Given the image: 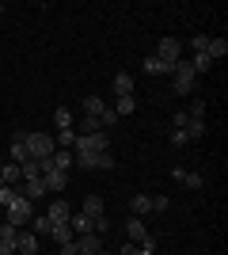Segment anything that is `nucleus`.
I'll list each match as a JSON object with an SVG mask.
<instances>
[{
	"instance_id": "nucleus-1",
	"label": "nucleus",
	"mask_w": 228,
	"mask_h": 255,
	"mask_svg": "<svg viewBox=\"0 0 228 255\" xmlns=\"http://www.w3.org/2000/svg\"><path fill=\"white\" fill-rule=\"evenodd\" d=\"M194 88H198V73L190 69V61H179L171 73V92L175 96H190Z\"/></svg>"
},
{
	"instance_id": "nucleus-30",
	"label": "nucleus",
	"mask_w": 228,
	"mask_h": 255,
	"mask_svg": "<svg viewBox=\"0 0 228 255\" xmlns=\"http://www.w3.org/2000/svg\"><path fill=\"white\" fill-rule=\"evenodd\" d=\"M54 141H57V149H73V145H76V129H61Z\"/></svg>"
},
{
	"instance_id": "nucleus-14",
	"label": "nucleus",
	"mask_w": 228,
	"mask_h": 255,
	"mask_svg": "<svg viewBox=\"0 0 228 255\" xmlns=\"http://www.w3.org/2000/svg\"><path fill=\"white\" fill-rule=\"evenodd\" d=\"M145 73H156V76H171V73H175V65H167V61H160L156 53H149V57H145Z\"/></svg>"
},
{
	"instance_id": "nucleus-17",
	"label": "nucleus",
	"mask_w": 228,
	"mask_h": 255,
	"mask_svg": "<svg viewBox=\"0 0 228 255\" xmlns=\"http://www.w3.org/2000/svg\"><path fill=\"white\" fill-rule=\"evenodd\" d=\"M15 252L38 255V236H34V233H19V236H15Z\"/></svg>"
},
{
	"instance_id": "nucleus-4",
	"label": "nucleus",
	"mask_w": 228,
	"mask_h": 255,
	"mask_svg": "<svg viewBox=\"0 0 228 255\" xmlns=\"http://www.w3.org/2000/svg\"><path fill=\"white\" fill-rule=\"evenodd\" d=\"M73 152H110V133H91V137H80L76 133V145H73Z\"/></svg>"
},
{
	"instance_id": "nucleus-8",
	"label": "nucleus",
	"mask_w": 228,
	"mask_h": 255,
	"mask_svg": "<svg viewBox=\"0 0 228 255\" xmlns=\"http://www.w3.org/2000/svg\"><path fill=\"white\" fill-rule=\"evenodd\" d=\"M46 217H50L54 225H65L69 217H73V210H69L65 198H54V202H50V210H46Z\"/></svg>"
},
{
	"instance_id": "nucleus-6",
	"label": "nucleus",
	"mask_w": 228,
	"mask_h": 255,
	"mask_svg": "<svg viewBox=\"0 0 228 255\" xmlns=\"http://www.w3.org/2000/svg\"><path fill=\"white\" fill-rule=\"evenodd\" d=\"M171 179L183 183V187H190V191H202V187H206V175H198V171H183V168H171Z\"/></svg>"
},
{
	"instance_id": "nucleus-5",
	"label": "nucleus",
	"mask_w": 228,
	"mask_h": 255,
	"mask_svg": "<svg viewBox=\"0 0 228 255\" xmlns=\"http://www.w3.org/2000/svg\"><path fill=\"white\" fill-rule=\"evenodd\" d=\"M156 57H160V61H167V65H179V61H183V42H179V38H160Z\"/></svg>"
},
{
	"instance_id": "nucleus-12",
	"label": "nucleus",
	"mask_w": 228,
	"mask_h": 255,
	"mask_svg": "<svg viewBox=\"0 0 228 255\" xmlns=\"http://www.w3.org/2000/svg\"><path fill=\"white\" fill-rule=\"evenodd\" d=\"M145 236H149L145 221H141V217H130V221H126V240H130V244H141Z\"/></svg>"
},
{
	"instance_id": "nucleus-21",
	"label": "nucleus",
	"mask_w": 228,
	"mask_h": 255,
	"mask_svg": "<svg viewBox=\"0 0 228 255\" xmlns=\"http://www.w3.org/2000/svg\"><path fill=\"white\" fill-rule=\"evenodd\" d=\"M118 118H126V115H133L137 111V103H133V96H122V99H114V107H110Z\"/></svg>"
},
{
	"instance_id": "nucleus-10",
	"label": "nucleus",
	"mask_w": 228,
	"mask_h": 255,
	"mask_svg": "<svg viewBox=\"0 0 228 255\" xmlns=\"http://www.w3.org/2000/svg\"><path fill=\"white\" fill-rule=\"evenodd\" d=\"M76 248L84 255H95V252H103V236L99 233H84V236H76Z\"/></svg>"
},
{
	"instance_id": "nucleus-22",
	"label": "nucleus",
	"mask_w": 228,
	"mask_h": 255,
	"mask_svg": "<svg viewBox=\"0 0 228 255\" xmlns=\"http://www.w3.org/2000/svg\"><path fill=\"white\" fill-rule=\"evenodd\" d=\"M31 225H34V236H50V233H54V221H50L46 213H38V217H31Z\"/></svg>"
},
{
	"instance_id": "nucleus-24",
	"label": "nucleus",
	"mask_w": 228,
	"mask_h": 255,
	"mask_svg": "<svg viewBox=\"0 0 228 255\" xmlns=\"http://www.w3.org/2000/svg\"><path fill=\"white\" fill-rule=\"evenodd\" d=\"M186 137H206V118H186Z\"/></svg>"
},
{
	"instance_id": "nucleus-26",
	"label": "nucleus",
	"mask_w": 228,
	"mask_h": 255,
	"mask_svg": "<svg viewBox=\"0 0 228 255\" xmlns=\"http://www.w3.org/2000/svg\"><path fill=\"white\" fill-rule=\"evenodd\" d=\"M209 61H221V57H225V53H228V42H225V38H209Z\"/></svg>"
},
{
	"instance_id": "nucleus-25",
	"label": "nucleus",
	"mask_w": 228,
	"mask_h": 255,
	"mask_svg": "<svg viewBox=\"0 0 228 255\" xmlns=\"http://www.w3.org/2000/svg\"><path fill=\"white\" fill-rule=\"evenodd\" d=\"M50 236H54L57 244H73V240H76V233L69 229V221L65 225H54V233H50Z\"/></svg>"
},
{
	"instance_id": "nucleus-42",
	"label": "nucleus",
	"mask_w": 228,
	"mask_h": 255,
	"mask_svg": "<svg viewBox=\"0 0 228 255\" xmlns=\"http://www.w3.org/2000/svg\"><path fill=\"white\" fill-rule=\"evenodd\" d=\"M0 187H8V183H4V160H0Z\"/></svg>"
},
{
	"instance_id": "nucleus-23",
	"label": "nucleus",
	"mask_w": 228,
	"mask_h": 255,
	"mask_svg": "<svg viewBox=\"0 0 228 255\" xmlns=\"http://www.w3.org/2000/svg\"><path fill=\"white\" fill-rule=\"evenodd\" d=\"M73 156H76V164H80V168L99 171V152H73Z\"/></svg>"
},
{
	"instance_id": "nucleus-32",
	"label": "nucleus",
	"mask_w": 228,
	"mask_h": 255,
	"mask_svg": "<svg viewBox=\"0 0 228 255\" xmlns=\"http://www.w3.org/2000/svg\"><path fill=\"white\" fill-rule=\"evenodd\" d=\"M19 175H23V179H38V160H27V164H19Z\"/></svg>"
},
{
	"instance_id": "nucleus-3",
	"label": "nucleus",
	"mask_w": 228,
	"mask_h": 255,
	"mask_svg": "<svg viewBox=\"0 0 228 255\" xmlns=\"http://www.w3.org/2000/svg\"><path fill=\"white\" fill-rule=\"evenodd\" d=\"M31 217H34V202L31 198H15V202L8 206V225H15V229H23V225H31Z\"/></svg>"
},
{
	"instance_id": "nucleus-40",
	"label": "nucleus",
	"mask_w": 228,
	"mask_h": 255,
	"mask_svg": "<svg viewBox=\"0 0 228 255\" xmlns=\"http://www.w3.org/2000/svg\"><path fill=\"white\" fill-rule=\"evenodd\" d=\"M61 255H84V252H80V248H76V240H73V244H61Z\"/></svg>"
},
{
	"instance_id": "nucleus-37",
	"label": "nucleus",
	"mask_w": 228,
	"mask_h": 255,
	"mask_svg": "<svg viewBox=\"0 0 228 255\" xmlns=\"http://www.w3.org/2000/svg\"><path fill=\"white\" fill-rule=\"evenodd\" d=\"M152 210H156V213L171 210V198H163V194H156V198H152Z\"/></svg>"
},
{
	"instance_id": "nucleus-18",
	"label": "nucleus",
	"mask_w": 228,
	"mask_h": 255,
	"mask_svg": "<svg viewBox=\"0 0 228 255\" xmlns=\"http://www.w3.org/2000/svg\"><path fill=\"white\" fill-rule=\"evenodd\" d=\"M54 126H57V133H61V129H76V118H73L69 107H57L54 111Z\"/></svg>"
},
{
	"instance_id": "nucleus-36",
	"label": "nucleus",
	"mask_w": 228,
	"mask_h": 255,
	"mask_svg": "<svg viewBox=\"0 0 228 255\" xmlns=\"http://www.w3.org/2000/svg\"><path fill=\"white\" fill-rule=\"evenodd\" d=\"M137 255H156V240H152V236H145L141 244H137Z\"/></svg>"
},
{
	"instance_id": "nucleus-34",
	"label": "nucleus",
	"mask_w": 228,
	"mask_h": 255,
	"mask_svg": "<svg viewBox=\"0 0 228 255\" xmlns=\"http://www.w3.org/2000/svg\"><path fill=\"white\" fill-rule=\"evenodd\" d=\"M190 50H194V53H206L209 50V34H194V38H190Z\"/></svg>"
},
{
	"instance_id": "nucleus-43",
	"label": "nucleus",
	"mask_w": 228,
	"mask_h": 255,
	"mask_svg": "<svg viewBox=\"0 0 228 255\" xmlns=\"http://www.w3.org/2000/svg\"><path fill=\"white\" fill-rule=\"evenodd\" d=\"M95 255H110V252H95Z\"/></svg>"
},
{
	"instance_id": "nucleus-41",
	"label": "nucleus",
	"mask_w": 228,
	"mask_h": 255,
	"mask_svg": "<svg viewBox=\"0 0 228 255\" xmlns=\"http://www.w3.org/2000/svg\"><path fill=\"white\" fill-rule=\"evenodd\" d=\"M118 255H137V244H130V240H126V244H122V252Z\"/></svg>"
},
{
	"instance_id": "nucleus-9",
	"label": "nucleus",
	"mask_w": 228,
	"mask_h": 255,
	"mask_svg": "<svg viewBox=\"0 0 228 255\" xmlns=\"http://www.w3.org/2000/svg\"><path fill=\"white\" fill-rule=\"evenodd\" d=\"M15 236H19V229H15V225H0V255H11L15 252Z\"/></svg>"
},
{
	"instance_id": "nucleus-15",
	"label": "nucleus",
	"mask_w": 228,
	"mask_h": 255,
	"mask_svg": "<svg viewBox=\"0 0 228 255\" xmlns=\"http://www.w3.org/2000/svg\"><path fill=\"white\" fill-rule=\"evenodd\" d=\"M80 213H87V217L95 221V217H107V206H103V198H99V194H87V198H84V210H80Z\"/></svg>"
},
{
	"instance_id": "nucleus-19",
	"label": "nucleus",
	"mask_w": 228,
	"mask_h": 255,
	"mask_svg": "<svg viewBox=\"0 0 228 255\" xmlns=\"http://www.w3.org/2000/svg\"><path fill=\"white\" fill-rule=\"evenodd\" d=\"M50 164H54L57 171H69V168L76 164V156H73V149H57L54 156H50Z\"/></svg>"
},
{
	"instance_id": "nucleus-33",
	"label": "nucleus",
	"mask_w": 228,
	"mask_h": 255,
	"mask_svg": "<svg viewBox=\"0 0 228 255\" xmlns=\"http://www.w3.org/2000/svg\"><path fill=\"white\" fill-rule=\"evenodd\" d=\"M186 118H206V99H190V111Z\"/></svg>"
},
{
	"instance_id": "nucleus-44",
	"label": "nucleus",
	"mask_w": 228,
	"mask_h": 255,
	"mask_svg": "<svg viewBox=\"0 0 228 255\" xmlns=\"http://www.w3.org/2000/svg\"><path fill=\"white\" fill-rule=\"evenodd\" d=\"M190 255H202V252H190Z\"/></svg>"
},
{
	"instance_id": "nucleus-45",
	"label": "nucleus",
	"mask_w": 228,
	"mask_h": 255,
	"mask_svg": "<svg viewBox=\"0 0 228 255\" xmlns=\"http://www.w3.org/2000/svg\"><path fill=\"white\" fill-rule=\"evenodd\" d=\"M0 11H4V4H0Z\"/></svg>"
},
{
	"instance_id": "nucleus-7",
	"label": "nucleus",
	"mask_w": 228,
	"mask_h": 255,
	"mask_svg": "<svg viewBox=\"0 0 228 255\" xmlns=\"http://www.w3.org/2000/svg\"><path fill=\"white\" fill-rule=\"evenodd\" d=\"M42 183H46V191H50V194H61V191L69 187V171H57V168H50V171L42 175Z\"/></svg>"
},
{
	"instance_id": "nucleus-29",
	"label": "nucleus",
	"mask_w": 228,
	"mask_h": 255,
	"mask_svg": "<svg viewBox=\"0 0 228 255\" xmlns=\"http://www.w3.org/2000/svg\"><path fill=\"white\" fill-rule=\"evenodd\" d=\"M4 183H8V187H19V183H23L19 164H4Z\"/></svg>"
},
{
	"instance_id": "nucleus-20",
	"label": "nucleus",
	"mask_w": 228,
	"mask_h": 255,
	"mask_svg": "<svg viewBox=\"0 0 228 255\" xmlns=\"http://www.w3.org/2000/svg\"><path fill=\"white\" fill-rule=\"evenodd\" d=\"M103 111H107V103H103L99 96H87L84 99V115L87 118H103Z\"/></svg>"
},
{
	"instance_id": "nucleus-11",
	"label": "nucleus",
	"mask_w": 228,
	"mask_h": 255,
	"mask_svg": "<svg viewBox=\"0 0 228 255\" xmlns=\"http://www.w3.org/2000/svg\"><path fill=\"white\" fill-rule=\"evenodd\" d=\"M19 194H23V198H31V202H34V198H42V194H50V191H46L42 175H38V179H23V183H19Z\"/></svg>"
},
{
	"instance_id": "nucleus-27",
	"label": "nucleus",
	"mask_w": 228,
	"mask_h": 255,
	"mask_svg": "<svg viewBox=\"0 0 228 255\" xmlns=\"http://www.w3.org/2000/svg\"><path fill=\"white\" fill-rule=\"evenodd\" d=\"M76 129H80V137H91V133H99V129H103V126H99V118H80V126H76Z\"/></svg>"
},
{
	"instance_id": "nucleus-35",
	"label": "nucleus",
	"mask_w": 228,
	"mask_h": 255,
	"mask_svg": "<svg viewBox=\"0 0 228 255\" xmlns=\"http://www.w3.org/2000/svg\"><path fill=\"white\" fill-rule=\"evenodd\" d=\"M167 141H171L175 149H183V145H186L190 137H186V129H171V133H167Z\"/></svg>"
},
{
	"instance_id": "nucleus-13",
	"label": "nucleus",
	"mask_w": 228,
	"mask_h": 255,
	"mask_svg": "<svg viewBox=\"0 0 228 255\" xmlns=\"http://www.w3.org/2000/svg\"><path fill=\"white\" fill-rule=\"evenodd\" d=\"M130 213H133V217L152 213V194H130Z\"/></svg>"
},
{
	"instance_id": "nucleus-28",
	"label": "nucleus",
	"mask_w": 228,
	"mask_h": 255,
	"mask_svg": "<svg viewBox=\"0 0 228 255\" xmlns=\"http://www.w3.org/2000/svg\"><path fill=\"white\" fill-rule=\"evenodd\" d=\"M190 69H194V73H209V69H213L209 53H194V57H190Z\"/></svg>"
},
{
	"instance_id": "nucleus-38",
	"label": "nucleus",
	"mask_w": 228,
	"mask_h": 255,
	"mask_svg": "<svg viewBox=\"0 0 228 255\" xmlns=\"http://www.w3.org/2000/svg\"><path fill=\"white\" fill-rule=\"evenodd\" d=\"M171 129H186V111H175L171 115Z\"/></svg>"
},
{
	"instance_id": "nucleus-16",
	"label": "nucleus",
	"mask_w": 228,
	"mask_h": 255,
	"mask_svg": "<svg viewBox=\"0 0 228 255\" xmlns=\"http://www.w3.org/2000/svg\"><path fill=\"white\" fill-rule=\"evenodd\" d=\"M110 88H114V99H122V96H133V73H118Z\"/></svg>"
},
{
	"instance_id": "nucleus-2",
	"label": "nucleus",
	"mask_w": 228,
	"mask_h": 255,
	"mask_svg": "<svg viewBox=\"0 0 228 255\" xmlns=\"http://www.w3.org/2000/svg\"><path fill=\"white\" fill-rule=\"evenodd\" d=\"M27 152H31V160H50L57 152L54 133H27Z\"/></svg>"
},
{
	"instance_id": "nucleus-39",
	"label": "nucleus",
	"mask_w": 228,
	"mask_h": 255,
	"mask_svg": "<svg viewBox=\"0 0 228 255\" xmlns=\"http://www.w3.org/2000/svg\"><path fill=\"white\" fill-rule=\"evenodd\" d=\"M114 168V156H110V152H99V171H110Z\"/></svg>"
},
{
	"instance_id": "nucleus-31",
	"label": "nucleus",
	"mask_w": 228,
	"mask_h": 255,
	"mask_svg": "<svg viewBox=\"0 0 228 255\" xmlns=\"http://www.w3.org/2000/svg\"><path fill=\"white\" fill-rule=\"evenodd\" d=\"M15 198H19V187H0V206H4V210H8Z\"/></svg>"
}]
</instances>
